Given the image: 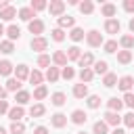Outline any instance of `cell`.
<instances>
[{"mask_svg":"<svg viewBox=\"0 0 134 134\" xmlns=\"http://www.w3.org/2000/svg\"><path fill=\"white\" fill-rule=\"evenodd\" d=\"M86 42H88V46L96 48V46L103 44V34H100L98 29H90V31L86 34Z\"/></svg>","mask_w":134,"mask_h":134,"instance_id":"1","label":"cell"},{"mask_svg":"<svg viewBox=\"0 0 134 134\" xmlns=\"http://www.w3.org/2000/svg\"><path fill=\"white\" fill-rule=\"evenodd\" d=\"M63 10H65V2L63 0H52L48 4V13L52 17H63Z\"/></svg>","mask_w":134,"mask_h":134,"instance_id":"2","label":"cell"},{"mask_svg":"<svg viewBox=\"0 0 134 134\" xmlns=\"http://www.w3.org/2000/svg\"><path fill=\"white\" fill-rule=\"evenodd\" d=\"M46 48H48V40H46V38L38 36V38L31 40V50H36V52H44Z\"/></svg>","mask_w":134,"mask_h":134,"instance_id":"3","label":"cell"},{"mask_svg":"<svg viewBox=\"0 0 134 134\" xmlns=\"http://www.w3.org/2000/svg\"><path fill=\"white\" fill-rule=\"evenodd\" d=\"M103 117H105L103 121H105L107 126H115V128H117V126H119V121H121V115H119V113H115V111H107Z\"/></svg>","mask_w":134,"mask_h":134,"instance_id":"4","label":"cell"},{"mask_svg":"<svg viewBox=\"0 0 134 134\" xmlns=\"http://www.w3.org/2000/svg\"><path fill=\"white\" fill-rule=\"evenodd\" d=\"M117 86H119V90L130 92V88L134 86V77H132V75H124V77H119V80H117Z\"/></svg>","mask_w":134,"mask_h":134,"instance_id":"5","label":"cell"},{"mask_svg":"<svg viewBox=\"0 0 134 134\" xmlns=\"http://www.w3.org/2000/svg\"><path fill=\"white\" fill-rule=\"evenodd\" d=\"M119 29H121V25H119L117 19H107L105 21V31L107 34H119Z\"/></svg>","mask_w":134,"mask_h":134,"instance_id":"6","label":"cell"},{"mask_svg":"<svg viewBox=\"0 0 134 134\" xmlns=\"http://www.w3.org/2000/svg\"><path fill=\"white\" fill-rule=\"evenodd\" d=\"M86 119H88V115H86V111H82V109H75V111L71 113V121H73L75 126L86 124Z\"/></svg>","mask_w":134,"mask_h":134,"instance_id":"7","label":"cell"},{"mask_svg":"<svg viewBox=\"0 0 134 134\" xmlns=\"http://www.w3.org/2000/svg\"><path fill=\"white\" fill-rule=\"evenodd\" d=\"M15 77H17L19 82L27 80V77H29V67H27V65H17V67H15Z\"/></svg>","mask_w":134,"mask_h":134,"instance_id":"8","label":"cell"},{"mask_svg":"<svg viewBox=\"0 0 134 134\" xmlns=\"http://www.w3.org/2000/svg\"><path fill=\"white\" fill-rule=\"evenodd\" d=\"M107 107H109V111L119 113V111H121V107H124V100H121V98H117V96H111V98L107 100Z\"/></svg>","mask_w":134,"mask_h":134,"instance_id":"9","label":"cell"},{"mask_svg":"<svg viewBox=\"0 0 134 134\" xmlns=\"http://www.w3.org/2000/svg\"><path fill=\"white\" fill-rule=\"evenodd\" d=\"M50 124H52L54 128H63V126H67V115H65V113H54V115L50 117Z\"/></svg>","mask_w":134,"mask_h":134,"instance_id":"10","label":"cell"},{"mask_svg":"<svg viewBox=\"0 0 134 134\" xmlns=\"http://www.w3.org/2000/svg\"><path fill=\"white\" fill-rule=\"evenodd\" d=\"M27 27H29V31H31V34H36V38H38V36L44 31V23H42L40 19H34V21H29V25H27Z\"/></svg>","mask_w":134,"mask_h":134,"instance_id":"11","label":"cell"},{"mask_svg":"<svg viewBox=\"0 0 134 134\" xmlns=\"http://www.w3.org/2000/svg\"><path fill=\"white\" fill-rule=\"evenodd\" d=\"M77 63H80V67H82V69H86V67H90V65H94V57H92V52H84V54L77 59Z\"/></svg>","mask_w":134,"mask_h":134,"instance_id":"12","label":"cell"},{"mask_svg":"<svg viewBox=\"0 0 134 134\" xmlns=\"http://www.w3.org/2000/svg\"><path fill=\"white\" fill-rule=\"evenodd\" d=\"M73 96L75 98H86L88 96V84H75L73 86Z\"/></svg>","mask_w":134,"mask_h":134,"instance_id":"13","label":"cell"},{"mask_svg":"<svg viewBox=\"0 0 134 134\" xmlns=\"http://www.w3.org/2000/svg\"><path fill=\"white\" fill-rule=\"evenodd\" d=\"M23 115H25V111H23V107H19V105L13 107V109H8V119H10V121H19Z\"/></svg>","mask_w":134,"mask_h":134,"instance_id":"14","label":"cell"},{"mask_svg":"<svg viewBox=\"0 0 134 134\" xmlns=\"http://www.w3.org/2000/svg\"><path fill=\"white\" fill-rule=\"evenodd\" d=\"M34 17H36V13L29 8V6H23V8H19V19H23V21H34Z\"/></svg>","mask_w":134,"mask_h":134,"instance_id":"15","label":"cell"},{"mask_svg":"<svg viewBox=\"0 0 134 134\" xmlns=\"http://www.w3.org/2000/svg\"><path fill=\"white\" fill-rule=\"evenodd\" d=\"M52 61H54V65H59V67H67V54H65L63 50H57V52L52 54Z\"/></svg>","mask_w":134,"mask_h":134,"instance_id":"16","label":"cell"},{"mask_svg":"<svg viewBox=\"0 0 134 134\" xmlns=\"http://www.w3.org/2000/svg\"><path fill=\"white\" fill-rule=\"evenodd\" d=\"M29 98H31V96H29V92H27V90H19V92H15V100H17V105H19V107H23Z\"/></svg>","mask_w":134,"mask_h":134,"instance_id":"17","label":"cell"},{"mask_svg":"<svg viewBox=\"0 0 134 134\" xmlns=\"http://www.w3.org/2000/svg\"><path fill=\"white\" fill-rule=\"evenodd\" d=\"M50 103H52L54 107H63V105L67 103V96H65L63 92H54V94L50 96Z\"/></svg>","mask_w":134,"mask_h":134,"instance_id":"18","label":"cell"},{"mask_svg":"<svg viewBox=\"0 0 134 134\" xmlns=\"http://www.w3.org/2000/svg\"><path fill=\"white\" fill-rule=\"evenodd\" d=\"M100 13H103L105 17H109V19H113V15L117 13V6H115V4H111V2H107V4H103Z\"/></svg>","mask_w":134,"mask_h":134,"instance_id":"19","label":"cell"},{"mask_svg":"<svg viewBox=\"0 0 134 134\" xmlns=\"http://www.w3.org/2000/svg\"><path fill=\"white\" fill-rule=\"evenodd\" d=\"M34 86H42V80H44V75L38 71V69H34V71H29V77H27Z\"/></svg>","mask_w":134,"mask_h":134,"instance_id":"20","label":"cell"},{"mask_svg":"<svg viewBox=\"0 0 134 134\" xmlns=\"http://www.w3.org/2000/svg\"><path fill=\"white\" fill-rule=\"evenodd\" d=\"M44 111H46V107H44L42 103H36V105H31L29 115H31V117H42V115H44Z\"/></svg>","mask_w":134,"mask_h":134,"instance_id":"21","label":"cell"},{"mask_svg":"<svg viewBox=\"0 0 134 134\" xmlns=\"http://www.w3.org/2000/svg\"><path fill=\"white\" fill-rule=\"evenodd\" d=\"M15 15H17V10H15V6H10V4H8L4 10H0V19H4V21H10Z\"/></svg>","mask_w":134,"mask_h":134,"instance_id":"22","label":"cell"},{"mask_svg":"<svg viewBox=\"0 0 134 134\" xmlns=\"http://www.w3.org/2000/svg\"><path fill=\"white\" fill-rule=\"evenodd\" d=\"M65 54H67V61H77V59L82 57V52H80V48H77V46H69Z\"/></svg>","mask_w":134,"mask_h":134,"instance_id":"23","label":"cell"},{"mask_svg":"<svg viewBox=\"0 0 134 134\" xmlns=\"http://www.w3.org/2000/svg\"><path fill=\"white\" fill-rule=\"evenodd\" d=\"M92 77H94V71H92L90 67H86V69H82V71H80V80H82V84L92 82Z\"/></svg>","mask_w":134,"mask_h":134,"instance_id":"24","label":"cell"},{"mask_svg":"<svg viewBox=\"0 0 134 134\" xmlns=\"http://www.w3.org/2000/svg\"><path fill=\"white\" fill-rule=\"evenodd\" d=\"M75 25V19L73 17H59V29H63V27H73Z\"/></svg>","mask_w":134,"mask_h":134,"instance_id":"25","label":"cell"},{"mask_svg":"<svg viewBox=\"0 0 134 134\" xmlns=\"http://www.w3.org/2000/svg\"><path fill=\"white\" fill-rule=\"evenodd\" d=\"M6 34H8L10 42H13V40H19V38H21V29H19L17 25H8V27H6Z\"/></svg>","mask_w":134,"mask_h":134,"instance_id":"26","label":"cell"},{"mask_svg":"<svg viewBox=\"0 0 134 134\" xmlns=\"http://www.w3.org/2000/svg\"><path fill=\"white\" fill-rule=\"evenodd\" d=\"M107 67H109V65H107V61H94V69H92V71H94V73L105 75V73H109V71H107Z\"/></svg>","mask_w":134,"mask_h":134,"instance_id":"27","label":"cell"},{"mask_svg":"<svg viewBox=\"0 0 134 134\" xmlns=\"http://www.w3.org/2000/svg\"><path fill=\"white\" fill-rule=\"evenodd\" d=\"M8 90H10V92H19V90H21V82H19L17 77H10V80L6 82V92H8Z\"/></svg>","mask_w":134,"mask_h":134,"instance_id":"28","label":"cell"},{"mask_svg":"<svg viewBox=\"0 0 134 134\" xmlns=\"http://www.w3.org/2000/svg\"><path fill=\"white\" fill-rule=\"evenodd\" d=\"M119 44L124 46V50H130V48H134V36H121V40H119Z\"/></svg>","mask_w":134,"mask_h":134,"instance_id":"29","label":"cell"},{"mask_svg":"<svg viewBox=\"0 0 134 134\" xmlns=\"http://www.w3.org/2000/svg\"><path fill=\"white\" fill-rule=\"evenodd\" d=\"M77 6H80V13H84V15H90V13L94 10V4H92L90 0H84V2H80Z\"/></svg>","mask_w":134,"mask_h":134,"instance_id":"30","label":"cell"},{"mask_svg":"<svg viewBox=\"0 0 134 134\" xmlns=\"http://www.w3.org/2000/svg\"><path fill=\"white\" fill-rule=\"evenodd\" d=\"M69 38H71L73 42H80V40H84V29H82V27H73V29L69 31Z\"/></svg>","mask_w":134,"mask_h":134,"instance_id":"31","label":"cell"},{"mask_svg":"<svg viewBox=\"0 0 134 134\" xmlns=\"http://www.w3.org/2000/svg\"><path fill=\"white\" fill-rule=\"evenodd\" d=\"M117 61H119L121 65L130 63V61H132V52H130V50H119V52H117Z\"/></svg>","mask_w":134,"mask_h":134,"instance_id":"32","label":"cell"},{"mask_svg":"<svg viewBox=\"0 0 134 134\" xmlns=\"http://www.w3.org/2000/svg\"><path fill=\"white\" fill-rule=\"evenodd\" d=\"M44 77H46L48 82H57V80H59V67H48Z\"/></svg>","mask_w":134,"mask_h":134,"instance_id":"33","label":"cell"},{"mask_svg":"<svg viewBox=\"0 0 134 134\" xmlns=\"http://www.w3.org/2000/svg\"><path fill=\"white\" fill-rule=\"evenodd\" d=\"M103 84H105L107 88H113V86L117 84V75H115V73H105V77H103Z\"/></svg>","mask_w":134,"mask_h":134,"instance_id":"34","label":"cell"},{"mask_svg":"<svg viewBox=\"0 0 134 134\" xmlns=\"http://www.w3.org/2000/svg\"><path fill=\"white\" fill-rule=\"evenodd\" d=\"M107 130H109V126L105 121H94V126H92V132L94 134H107Z\"/></svg>","mask_w":134,"mask_h":134,"instance_id":"35","label":"cell"},{"mask_svg":"<svg viewBox=\"0 0 134 134\" xmlns=\"http://www.w3.org/2000/svg\"><path fill=\"white\" fill-rule=\"evenodd\" d=\"M13 69H15V67H13L10 61H0V75H10Z\"/></svg>","mask_w":134,"mask_h":134,"instance_id":"36","label":"cell"},{"mask_svg":"<svg viewBox=\"0 0 134 134\" xmlns=\"http://www.w3.org/2000/svg\"><path fill=\"white\" fill-rule=\"evenodd\" d=\"M15 50V44L10 42V40H4V42H0V52H4V54H10Z\"/></svg>","mask_w":134,"mask_h":134,"instance_id":"37","label":"cell"},{"mask_svg":"<svg viewBox=\"0 0 134 134\" xmlns=\"http://www.w3.org/2000/svg\"><path fill=\"white\" fill-rule=\"evenodd\" d=\"M46 94H48L46 86H38V88L34 90V98H36V100H42V98H46Z\"/></svg>","mask_w":134,"mask_h":134,"instance_id":"38","label":"cell"},{"mask_svg":"<svg viewBox=\"0 0 134 134\" xmlns=\"http://www.w3.org/2000/svg\"><path fill=\"white\" fill-rule=\"evenodd\" d=\"M100 100H103L100 96L92 94V96H88V100H86V103H88V107H90V109H98V107H100Z\"/></svg>","mask_w":134,"mask_h":134,"instance_id":"39","label":"cell"},{"mask_svg":"<svg viewBox=\"0 0 134 134\" xmlns=\"http://www.w3.org/2000/svg\"><path fill=\"white\" fill-rule=\"evenodd\" d=\"M103 48H105V52H117V42L115 40H109V42H103Z\"/></svg>","mask_w":134,"mask_h":134,"instance_id":"40","label":"cell"},{"mask_svg":"<svg viewBox=\"0 0 134 134\" xmlns=\"http://www.w3.org/2000/svg\"><path fill=\"white\" fill-rule=\"evenodd\" d=\"M48 4L44 2V0H31V4H29V8L36 13V10H42V8H46Z\"/></svg>","mask_w":134,"mask_h":134,"instance_id":"41","label":"cell"},{"mask_svg":"<svg viewBox=\"0 0 134 134\" xmlns=\"http://www.w3.org/2000/svg\"><path fill=\"white\" fill-rule=\"evenodd\" d=\"M25 132V126L21 124V121H13V126H10V134H23Z\"/></svg>","mask_w":134,"mask_h":134,"instance_id":"42","label":"cell"},{"mask_svg":"<svg viewBox=\"0 0 134 134\" xmlns=\"http://www.w3.org/2000/svg\"><path fill=\"white\" fill-rule=\"evenodd\" d=\"M50 36H52V40H54V42H63V40H65V31H63V29H59V27H57V29H52V34H50Z\"/></svg>","mask_w":134,"mask_h":134,"instance_id":"43","label":"cell"},{"mask_svg":"<svg viewBox=\"0 0 134 134\" xmlns=\"http://www.w3.org/2000/svg\"><path fill=\"white\" fill-rule=\"evenodd\" d=\"M124 105L130 107V109H134V92H126L124 94Z\"/></svg>","mask_w":134,"mask_h":134,"instance_id":"44","label":"cell"},{"mask_svg":"<svg viewBox=\"0 0 134 134\" xmlns=\"http://www.w3.org/2000/svg\"><path fill=\"white\" fill-rule=\"evenodd\" d=\"M121 121L128 126V128H134V111H130V113H126L124 117H121Z\"/></svg>","mask_w":134,"mask_h":134,"instance_id":"45","label":"cell"},{"mask_svg":"<svg viewBox=\"0 0 134 134\" xmlns=\"http://www.w3.org/2000/svg\"><path fill=\"white\" fill-rule=\"evenodd\" d=\"M38 65H40V67H48V65H50V57H48V54H40V57H38Z\"/></svg>","mask_w":134,"mask_h":134,"instance_id":"46","label":"cell"},{"mask_svg":"<svg viewBox=\"0 0 134 134\" xmlns=\"http://www.w3.org/2000/svg\"><path fill=\"white\" fill-rule=\"evenodd\" d=\"M65 80H73V75H75V71L71 69V67H63V73H61Z\"/></svg>","mask_w":134,"mask_h":134,"instance_id":"47","label":"cell"},{"mask_svg":"<svg viewBox=\"0 0 134 134\" xmlns=\"http://www.w3.org/2000/svg\"><path fill=\"white\" fill-rule=\"evenodd\" d=\"M124 8L128 13H134V0H124Z\"/></svg>","mask_w":134,"mask_h":134,"instance_id":"48","label":"cell"},{"mask_svg":"<svg viewBox=\"0 0 134 134\" xmlns=\"http://www.w3.org/2000/svg\"><path fill=\"white\" fill-rule=\"evenodd\" d=\"M4 113H8V103L0 100V115H4Z\"/></svg>","mask_w":134,"mask_h":134,"instance_id":"49","label":"cell"},{"mask_svg":"<svg viewBox=\"0 0 134 134\" xmlns=\"http://www.w3.org/2000/svg\"><path fill=\"white\" fill-rule=\"evenodd\" d=\"M34 134H48V130H46L44 126H38V128L34 130Z\"/></svg>","mask_w":134,"mask_h":134,"instance_id":"50","label":"cell"},{"mask_svg":"<svg viewBox=\"0 0 134 134\" xmlns=\"http://www.w3.org/2000/svg\"><path fill=\"white\" fill-rule=\"evenodd\" d=\"M4 98H6V88L0 86V100H4Z\"/></svg>","mask_w":134,"mask_h":134,"instance_id":"51","label":"cell"},{"mask_svg":"<svg viewBox=\"0 0 134 134\" xmlns=\"http://www.w3.org/2000/svg\"><path fill=\"white\" fill-rule=\"evenodd\" d=\"M6 6H8V2H6V0H0V10H4Z\"/></svg>","mask_w":134,"mask_h":134,"instance_id":"52","label":"cell"},{"mask_svg":"<svg viewBox=\"0 0 134 134\" xmlns=\"http://www.w3.org/2000/svg\"><path fill=\"white\" fill-rule=\"evenodd\" d=\"M111 134H126V132H124V130H121V128H115V130H113V132H111Z\"/></svg>","mask_w":134,"mask_h":134,"instance_id":"53","label":"cell"},{"mask_svg":"<svg viewBox=\"0 0 134 134\" xmlns=\"http://www.w3.org/2000/svg\"><path fill=\"white\" fill-rule=\"evenodd\" d=\"M130 31H132V34H134V17H132V19H130Z\"/></svg>","mask_w":134,"mask_h":134,"instance_id":"54","label":"cell"},{"mask_svg":"<svg viewBox=\"0 0 134 134\" xmlns=\"http://www.w3.org/2000/svg\"><path fill=\"white\" fill-rule=\"evenodd\" d=\"M2 34H4V25L0 23V36H2Z\"/></svg>","mask_w":134,"mask_h":134,"instance_id":"55","label":"cell"},{"mask_svg":"<svg viewBox=\"0 0 134 134\" xmlns=\"http://www.w3.org/2000/svg\"><path fill=\"white\" fill-rule=\"evenodd\" d=\"M0 134H6V130H4V128H2V126H0Z\"/></svg>","mask_w":134,"mask_h":134,"instance_id":"56","label":"cell"},{"mask_svg":"<svg viewBox=\"0 0 134 134\" xmlns=\"http://www.w3.org/2000/svg\"><path fill=\"white\" fill-rule=\"evenodd\" d=\"M77 134H86V132H77Z\"/></svg>","mask_w":134,"mask_h":134,"instance_id":"57","label":"cell"},{"mask_svg":"<svg viewBox=\"0 0 134 134\" xmlns=\"http://www.w3.org/2000/svg\"><path fill=\"white\" fill-rule=\"evenodd\" d=\"M132 88H134V86H132Z\"/></svg>","mask_w":134,"mask_h":134,"instance_id":"58","label":"cell"}]
</instances>
